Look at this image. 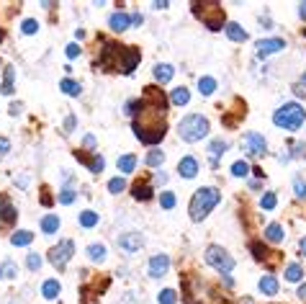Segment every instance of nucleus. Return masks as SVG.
<instances>
[{"instance_id":"obj_49","label":"nucleus","mask_w":306,"mask_h":304,"mask_svg":"<svg viewBox=\"0 0 306 304\" xmlns=\"http://www.w3.org/2000/svg\"><path fill=\"white\" fill-rule=\"evenodd\" d=\"M170 3H165V0H155V3H152V8H157V11H162V8H168Z\"/></svg>"},{"instance_id":"obj_4","label":"nucleus","mask_w":306,"mask_h":304,"mask_svg":"<svg viewBox=\"0 0 306 304\" xmlns=\"http://www.w3.org/2000/svg\"><path fill=\"white\" fill-rule=\"evenodd\" d=\"M209 129H211V124H209V119L201 116V113H188V116H183L180 124H178V134H180L183 142H201V139L209 134Z\"/></svg>"},{"instance_id":"obj_10","label":"nucleus","mask_w":306,"mask_h":304,"mask_svg":"<svg viewBox=\"0 0 306 304\" xmlns=\"http://www.w3.org/2000/svg\"><path fill=\"white\" fill-rule=\"evenodd\" d=\"M136 65H139V49H136V47H124V49H121V57H118V62H116V67H118L124 75H131Z\"/></svg>"},{"instance_id":"obj_19","label":"nucleus","mask_w":306,"mask_h":304,"mask_svg":"<svg viewBox=\"0 0 306 304\" xmlns=\"http://www.w3.org/2000/svg\"><path fill=\"white\" fill-rule=\"evenodd\" d=\"M257 289H260V294H265V296L278 294V281H275V276H273V273H265V276L257 281Z\"/></svg>"},{"instance_id":"obj_39","label":"nucleus","mask_w":306,"mask_h":304,"mask_svg":"<svg viewBox=\"0 0 306 304\" xmlns=\"http://www.w3.org/2000/svg\"><path fill=\"white\" fill-rule=\"evenodd\" d=\"M157 301H160V304H175V301H178V296H175V291H173V289H162V291L157 294Z\"/></svg>"},{"instance_id":"obj_25","label":"nucleus","mask_w":306,"mask_h":304,"mask_svg":"<svg viewBox=\"0 0 306 304\" xmlns=\"http://www.w3.org/2000/svg\"><path fill=\"white\" fill-rule=\"evenodd\" d=\"M31 242H34V232H29V230H18L11 235V245H16V248H26Z\"/></svg>"},{"instance_id":"obj_23","label":"nucleus","mask_w":306,"mask_h":304,"mask_svg":"<svg viewBox=\"0 0 306 304\" xmlns=\"http://www.w3.org/2000/svg\"><path fill=\"white\" fill-rule=\"evenodd\" d=\"M13 78H16V70L8 65L6 70H3V85H0V93H3V96H13Z\"/></svg>"},{"instance_id":"obj_45","label":"nucleus","mask_w":306,"mask_h":304,"mask_svg":"<svg viewBox=\"0 0 306 304\" xmlns=\"http://www.w3.org/2000/svg\"><path fill=\"white\" fill-rule=\"evenodd\" d=\"M8 149H11V139L8 137H0V158L8 155Z\"/></svg>"},{"instance_id":"obj_13","label":"nucleus","mask_w":306,"mask_h":304,"mask_svg":"<svg viewBox=\"0 0 306 304\" xmlns=\"http://www.w3.org/2000/svg\"><path fill=\"white\" fill-rule=\"evenodd\" d=\"M178 173H180V178H186V181L196 178V176H198V160H196L193 155H186V158L178 163Z\"/></svg>"},{"instance_id":"obj_16","label":"nucleus","mask_w":306,"mask_h":304,"mask_svg":"<svg viewBox=\"0 0 306 304\" xmlns=\"http://www.w3.org/2000/svg\"><path fill=\"white\" fill-rule=\"evenodd\" d=\"M108 26H111L113 31H126V29L131 26V16H129V13H124V11H116V13H111Z\"/></svg>"},{"instance_id":"obj_7","label":"nucleus","mask_w":306,"mask_h":304,"mask_svg":"<svg viewBox=\"0 0 306 304\" xmlns=\"http://www.w3.org/2000/svg\"><path fill=\"white\" fill-rule=\"evenodd\" d=\"M242 144H244V152H247L250 158H262L265 152H268V139L260 131H247L244 139H242Z\"/></svg>"},{"instance_id":"obj_56","label":"nucleus","mask_w":306,"mask_h":304,"mask_svg":"<svg viewBox=\"0 0 306 304\" xmlns=\"http://www.w3.org/2000/svg\"><path fill=\"white\" fill-rule=\"evenodd\" d=\"M298 85H301V88H303V85H306V72H303V75H301V83H298Z\"/></svg>"},{"instance_id":"obj_41","label":"nucleus","mask_w":306,"mask_h":304,"mask_svg":"<svg viewBox=\"0 0 306 304\" xmlns=\"http://www.w3.org/2000/svg\"><path fill=\"white\" fill-rule=\"evenodd\" d=\"M21 31H24V34H29V36H31V34H36V31H39V21H36V18H26V21L21 24Z\"/></svg>"},{"instance_id":"obj_47","label":"nucleus","mask_w":306,"mask_h":304,"mask_svg":"<svg viewBox=\"0 0 306 304\" xmlns=\"http://www.w3.org/2000/svg\"><path fill=\"white\" fill-rule=\"evenodd\" d=\"M75 124H77V119L70 113V116L65 119V131H67V134H70V131H75Z\"/></svg>"},{"instance_id":"obj_20","label":"nucleus","mask_w":306,"mask_h":304,"mask_svg":"<svg viewBox=\"0 0 306 304\" xmlns=\"http://www.w3.org/2000/svg\"><path fill=\"white\" fill-rule=\"evenodd\" d=\"M224 31H227V36L232 39V42H237V44H242V42H247V31L239 26V24H234V21H229L227 26H224Z\"/></svg>"},{"instance_id":"obj_57","label":"nucleus","mask_w":306,"mask_h":304,"mask_svg":"<svg viewBox=\"0 0 306 304\" xmlns=\"http://www.w3.org/2000/svg\"><path fill=\"white\" fill-rule=\"evenodd\" d=\"M0 278H3V273H0Z\"/></svg>"},{"instance_id":"obj_55","label":"nucleus","mask_w":306,"mask_h":304,"mask_svg":"<svg viewBox=\"0 0 306 304\" xmlns=\"http://www.w3.org/2000/svg\"><path fill=\"white\" fill-rule=\"evenodd\" d=\"M155 181H157V183H168V173H157Z\"/></svg>"},{"instance_id":"obj_2","label":"nucleus","mask_w":306,"mask_h":304,"mask_svg":"<svg viewBox=\"0 0 306 304\" xmlns=\"http://www.w3.org/2000/svg\"><path fill=\"white\" fill-rule=\"evenodd\" d=\"M221 201V194H219V188H214V186H201V188H196L193 191V196H191V204H188V217L193 219V222H203L214 209H216V204Z\"/></svg>"},{"instance_id":"obj_6","label":"nucleus","mask_w":306,"mask_h":304,"mask_svg":"<svg viewBox=\"0 0 306 304\" xmlns=\"http://www.w3.org/2000/svg\"><path fill=\"white\" fill-rule=\"evenodd\" d=\"M75 255V242L72 240H62L59 245H54L49 250V263L57 268V271H65V265L70 263V258Z\"/></svg>"},{"instance_id":"obj_50","label":"nucleus","mask_w":306,"mask_h":304,"mask_svg":"<svg viewBox=\"0 0 306 304\" xmlns=\"http://www.w3.org/2000/svg\"><path fill=\"white\" fill-rule=\"evenodd\" d=\"M42 204H44V206H52V196H49L47 191H42Z\"/></svg>"},{"instance_id":"obj_31","label":"nucleus","mask_w":306,"mask_h":304,"mask_svg":"<svg viewBox=\"0 0 306 304\" xmlns=\"http://www.w3.org/2000/svg\"><path fill=\"white\" fill-rule=\"evenodd\" d=\"M265 240H270V242H280V240H283V227H280L278 222H270V224L265 227Z\"/></svg>"},{"instance_id":"obj_54","label":"nucleus","mask_w":306,"mask_h":304,"mask_svg":"<svg viewBox=\"0 0 306 304\" xmlns=\"http://www.w3.org/2000/svg\"><path fill=\"white\" fill-rule=\"evenodd\" d=\"M298 250H301V255L306 258V237H301V242H298Z\"/></svg>"},{"instance_id":"obj_18","label":"nucleus","mask_w":306,"mask_h":304,"mask_svg":"<svg viewBox=\"0 0 306 304\" xmlns=\"http://www.w3.org/2000/svg\"><path fill=\"white\" fill-rule=\"evenodd\" d=\"M229 149V142L227 139H211L209 142V152H211V165H219V158Z\"/></svg>"},{"instance_id":"obj_15","label":"nucleus","mask_w":306,"mask_h":304,"mask_svg":"<svg viewBox=\"0 0 306 304\" xmlns=\"http://www.w3.org/2000/svg\"><path fill=\"white\" fill-rule=\"evenodd\" d=\"M152 191H155V186H152L149 181H136V183L131 186V196H134L136 201H149V199H152Z\"/></svg>"},{"instance_id":"obj_30","label":"nucleus","mask_w":306,"mask_h":304,"mask_svg":"<svg viewBox=\"0 0 306 304\" xmlns=\"http://www.w3.org/2000/svg\"><path fill=\"white\" fill-rule=\"evenodd\" d=\"M116 165H118L121 176H126V173H134V168H136V155H121Z\"/></svg>"},{"instance_id":"obj_28","label":"nucleus","mask_w":306,"mask_h":304,"mask_svg":"<svg viewBox=\"0 0 306 304\" xmlns=\"http://www.w3.org/2000/svg\"><path fill=\"white\" fill-rule=\"evenodd\" d=\"M57 230H59V217H57V214L42 217V232H44V235H54Z\"/></svg>"},{"instance_id":"obj_8","label":"nucleus","mask_w":306,"mask_h":304,"mask_svg":"<svg viewBox=\"0 0 306 304\" xmlns=\"http://www.w3.org/2000/svg\"><path fill=\"white\" fill-rule=\"evenodd\" d=\"M118 248H121L124 253L134 255V253H139V250L144 248V235H141V232H136V230L124 232V235H118Z\"/></svg>"},{"instance_id":"obj_33","label":"nucleus","mask_w":306,"mask_h":304,"mask_svg":"<svg viewBox=\"0 0 306 304\" xmlns=\"http://www.w3.org/2000/svg\"><path fill=\"white\" fill-rule=\"evenodd\" d=\"M77 222H80L83 227H95V224H98V214H95V212H90V209H85V212H80Z\"/></svg>"},{"instance_id":"obj_24","label":"nucleus","mask_w":306,"mask_h":304,"mask_svg":"<svg viewBox=\"0 0 306 304\" xmlns=\"http://www.w3.org/2000/svg\"><path fill=\"white\" fill-rule=\"evenodd\" d=\"M59 88H62V93H65V96H72V98L83 96V85H80V83H75L72 78H62Z\"/></svg>"},{"instance_id":"obj_35","label":"nucleus","mask_w":306,"mask_h":304,"mask_svg":"<svg viewBox=\"0 0 306 304\" xmlns=\"http://www.w3.org/2000/svg\"><path fill=\"white\" fill-rule=\"evenodd\" d=\"M198 90H201L203 96H214L216 80H214V78H201V80H198Z\"/></svg>"},{"instance_id":"obj_43","label":"nucleus","mask_w":306,"mask_h":304,"mask_svg":"<svg viewBox=\"0 0 306 304\" xmlns=\"http://www.w3.org/2000/svg\"><path fill=\"white\" fill-rule=\"evenodd\" d=\"M250 248H252V255H255L257 260H265V258H268V253H270V250H265L260 242H250Z\"/></svg>"},{"instance_id":"obj_27","label":"nucleus","mask_w":306,"mask_h":304,"mask_svg":"<svg viewBox=\"0 0 306 304\" xmlns=\"http://www.w3.org/2000/svg\"><path fill=\"white\" fill-rule=\"evenodd\" d=\"M283 278H285L288 283H296V281H301V278H303V268H301V263H288V265H285V273H283Z\"/></svg>"},{"instance_id":"obj_53","label":"nucleus","mask_w":306,"mask_h":304,"mask_svg":"<svg viewBox=\"0 0 306 304\" xmlns=\"http://www.w3.org/2000/svg\"><path fill=\"white\" fill-rule=\"evenodd\" d=\"M298 16L306 21V3H298Z\"/></svg>"},{"instance_id":"obj_22","label":"nucleus","mask_w":306,"mask_h":304,"mask_svg":"<svg viewBox=\"0 0 306 304\" xmlns=\"http://www.w3.org/2000/svg\"><path fill=\"white\" fill-rule=\"evenodd\" d=\"M165 163V149H149L144 155V165L147 168H160Z\"/></svg>"},{"instance_id":"obj_46","label":"nucleus","mask_w":306,"mask_h":304,"mask_svg":"<svg viewBox=\"0 0 306 304\" xmlns=\"http://www.w3.org/2000/svg\"><path fill=\"white\" fill-rule=\"evenodd\" d=\"M80 54H83V49H80L77 44H70V47H67V57H70V60H75V57H80Z\"/></svg>"},{"instance_id":"obj_44","label":"nucleus","mask_w":306,"mask_h":304,"mask_svg":"<svg viewBox=\"0 0 306 304\" xmlns=\"http://www.w3.org/2000/svg\"><path fill=\"white\" fill-rule=\"evenodd\" d=\"M293 191H296V196H298V199H306V183L301 181V176H296V178H293Z\"/></svg>"},{"instance_id":"obj_48","label":"nucleus","mask_w":306,"mask_h":304,"mask_svg":"<svg viewBox=\"0 0 306 304\" xmlns=\"http://www.w3.org/2000/svg\"><path fill=\"white\" fill-rule=\"evenodd\" d=\"M83 144H85L90 152H95V137H93V134H85V137H83Z\"/></svg>"},{"instance_id":"obj_11","label":"nucleus","mask_w":306,"mask_h":304,"mask_svg":"<svg viewBox=\"0 0 306 304\" xmlns=\"http://www.w3.org/2000/svg\"><path fill=\"white\" fill-rule=\"evenodd\" d=\"M283 47H285V42L278 39V36H273V39H260V42H257V57H270V54L280 52Z\"/></svg>"},{"instance_id":"obj_38","label":"nucleus","mask_w":306,"mask_h":304,"mask_svg":"<svg viewBox=\"0 0 306 304\" xmlns=\"http://www.w3.org/2000/svg\"><path fill=\"white\" fill-rule=\"evenodd\" d=\"M0 273H3V278H16V273H18V265H16L13 260H6L3 265H0Z\"/></svg>"},{"instance_id":"obj_29","label":"nucleus","mask_w":306,"mask_h":304,"mask_svg":"<svg viewBox=\"0 0 306 304\" xmlns=\"http://www.w3.org/2000/svg\"><path fill=\"white\" fill-rule=\"evenodd\" d=\"M170 101H173V106H186V103L191 101V90H188L186 85H180V88H175V90H173Z\"/></svg>"},{"instance_id":"obj_36","label":"nucleus","mask_w":306,"mask_h":304,"mask_svg":"<svg viewBox=\"0 0 306 304\" xmlns=\"http://www.w3.org/2000/svg\"><path fill=\"white\" fill-rule=\"evenodd\" d=\"M75 196H77V194H75V188H72V186L67 183V186H62V191H59V204L70 206V204L75 201Z\"/></svg>"},{"instance_id":"obj_12","label":"nucleus","mask_w":306,"mask_h":304,"mask_svg":"<svg viewBox=\"0 0 306 304\" xmlns=\"http://www.w3.org/2000/svg\"><path fill=\"white\" fill-rule=\"evenodd\" d=\"M16 219H18V212L11 204V199L0 196V224H16Z\"/></svg>"},{"instance_id":"obj_26","label":"nucleus","mask_w":306,"mask_h":304,"mask_svg":"<svg viewBox=\"0 0 306 304\" xmlns=\"http://www.w3.org/2000/svg\"><path fill=\"white\" fill-rule=\"evenodd\" d=\"M59 291H62V283H59L57 278H47V281L42 283V294H44L47 299H57Z\"/></svg>"},{"instance_id":"obj_17","label":"nucleus","mask_w":306,"mask_h":304,"mask_svg":"<svg viewBox=\"0 0 306 304\" xmlns=\"http://www.w3.org/2000/svg\"><path fill=\"white\" fill-rule=\"evenodd\" d=\"M152 75H155V80H157V83H170V80H173V75H175V67H173V65H168V62H160V65L152 67Z\"/></svg>"},{"instance_id":"obj_52","label":"nucleus","mask_w":306,"mask_h":304,"mask_svg":"<svg viewBox=\"0 0 306 304\" xmlns=\"http://www.w3.org/2000/svg\"><path fill=\"white\" fill-rule=\"evenodd\" d=\"M141 21H144V18H141V13H134V16H131V26H139Z\"/></svg>"},{"instance_id":"obj_42","label":"nucleus","mask_w":306,"mask_h":304,"mask_svg":"<svg viewBox=\"0 0 306 304\" xmlns=\"http://www.w3.org/2000/svg\"><path fill=\"white\" fill-rule=\"evenodd\" d=\"M160 204H162V209H173L175 206V194L173 191H162L160 194Z\"/></svg>"},{"instance_id":"obj_21","label":"nucleus","mask_w":306,"mask_h":304,"mask_svg":"<svg viewBox=\"0 0 306 304\" xmlns=\"http://www.w3.org/2000/svg\"><path fill=\"white\" fill-rule=\"evenodd\" d=\"M88 258H90L93 263H103V260L108 258V248H106L103 242H93V245H88Z\"/></svg>"},{"instance_id":"obj_1","label":"nucleus","mask_w":306,"mask_h":304,"mask_svg":"<svg viewBox=\"0 0 306 304\" xmlns=\"http://www.w3.org/2000/svg\"><path fill=\"white\" fill-rule=\"evenodd\" d=\"M144 103V101H141ZM134 134L144 144H157L168 134V111L157 106H141V113L134 116Z\"/></svg>"},{"instance_id":"obj_9","label":"nucleus","mask_w":306,"mask_h":304,"mask_svg":"<svg viewBox=\"0 0 306 304\" xmlns=\"http://www.w3.org/2000/svg\"><path fill=\"white\" fill-rule=\"evenodd\" d=\"M170 271V255L168 253H157V255H152L149 263H147V273L152 278H162L165 273Z\"/></svg>"},{"instance_id":"obj_32","label":"nucleus","mask_w":306,"mask_h":304,"mask_svg":"<svg viewBox=\"0 0 306 304\" xmlns=\"http://www.w3.org/2000/svg\"><path fill=\"white\" fill-rule=\"evenodd\" d=\"M250 170H252V168H250V163H244V160H237V163L232 165V176H234V178H247Z\"/></svg>"},{"instance_id":"obj_14","label":"nucleus","mask_w":306,"mask_h":304,"mask_svg":"<svg viewBox=\"0 0 306 304\" xmlns=\"http://www.w3.org/2000/svg\"><path fill=\"white\" fill-rule=\"evenodd\" d=\"M77 158L88 165L90 173H103V168H106V160H103V155H98V152H93V155H83V152H77Z\"/></svg>"},{"instance_id":"obj_37","label":"nucleus","mask_w":306,"mask_h":304,"mask_svg":"<svg viewBox=\"0 0 306 304\" xmlns=\"http://www.w3.org/2000/svg\"><path fill=\"white\" fill-rule=\"evenodd\" d=\"M108 191H111V194H121V191H126V181H124V176L111 178V181H108Z\"/></svg>"},{"instance_id":"obj_51","label":"nucleus","mask_w":306,"mask_h":304,"mask_svg":"<svg viewBox=\"0 0 306 304\" xmlns=\"http://www.w3.org/2000/svg\"><path fill=\"white\" fill-rule=\"evenodd\" d=\"M296 294H298V299H301V301H306V283H301Z\"/></svg>"},{"instance_id":"obj_5","label":"nucleus","mask_w":306,"mask_h":304,"mask_svg":"<svg viewBox=\"0 0 306 304\" xmlns=\"http://www.w3.org/2000/svg\"><path fill=\"white\" fill-rule=\"evenodd\" d=\"M203 260H206V265L216 268V271L224 273V276H229V273L234 271V258H232L221 245H209L206 253H203Z\"/></svg>"},{"instance_id":"obj_34","label":"nucleus","mask_w":306,"mask_h":304,"mask_svg":"<svg viewBox=\"0 0 306 304\" xmlns=\"http://www.w3.org/2000/svg\"><path fill=\"white\" fill-rule=\"evenodd\" d=\"M42 265H44V260H42V255H39V253H29V255H26V268H29L31 273L42 271Z\"/></svg>"},{"instance_id":"obj_3","label":"nucleus","mask_w":306,"mask_h":304,"mask_svg":"<svg viewBox=\"0 0 306 304\" xmlns=\"http://www.w3.org/2000/svg\"><path fill=\"white\" fill-rule=\"evenodd\" d=\"M303 121H306V108L298 101H288L280 108H275V113H273V124L285 131H298L303 126Z\"/></svg>"},{"instance_id":"obj_40","label":"nucleus","mask_w":306,"mask_h":304,"mask_svg":"<svg viewBox=\"0 0 306 304\" xmlns=\"http://www.w3.org/2000/svg\"><path fill=\"white\" fill-rule=\"evenodd\" d=\"M275 204H278V199H275V194L273 191H268L262 199H260V206L265 209V212H270V209H275Z\"/></svg>"}]
</instances>
